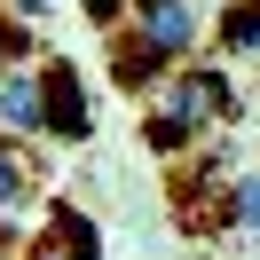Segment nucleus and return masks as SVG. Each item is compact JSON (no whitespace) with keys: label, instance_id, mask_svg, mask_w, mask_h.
Returning <instances> with one entry per match:
<instances>
[{"label":"nucleus","instance_id":"obj_4","mask_svg":"<svg viewBox=\"0 0 260 260\" xmlns=\"http://www.w3.org/2000/svg\"><path fill=\"white\" fill-rule=\"evenodd\" d=\"M40 79H48V134H63V142H87V126H95V118H87L79 63H71V55H48V71H40Z\"/></svg>","mask_w":260,"mask_h":260},{"label":"nucleus","instance_id":"obj_9","mask_svg":"<svg viewBox=\"0 0 260 260\" xmlns=\"http://www.w3.org/2000/svg\"><path fill=\"white\" fill-rule=\"evenodd\" d=\"M126 8H134V0H87V16H95V24H111V32L126 24Z\"/></svg>","mask_w":260,"mask_h":260},{"label":"nucleus","instance_id":"obj_11","mask_svg":"<svg viewBox=\"0 0 260 260\" xmlns=\"http://www.w3.org/2000/svg\"><path fill=\"white\" fill-rule=\"evenodd\" d=\"M8 55H24V40H16V32H0V63H8Z\"/></svg>","mask_w":260,"mask_h":260},{"label":"nucleus","instance_id":"obj_10","mask_svg":"<svg viewBox=\"0 0 260 260\" xmlns=\"http://www.w3.org/2000/svg\"><path fill=\"white\" fill-rule=\"evenodd\" d=\"M8 8H16V16H32V24H40V16H55V0H8Z\"/></svg>","mask_w":260,"mask_h":260},{"label":"nucleus","instance_id":"obj_6","mask_svg":"<svg viewBox=\"0 0 260 260\" xmlns=\"http://www.w3.org/2000/svg\"><path fill=\"white\" fill-rule=\"evenodd\" d=\"M32 189H40V174H32V158L16 150V134L0 126V221H16L24 205H32Z\"/></svg>","mask_w":260,"mask_h":260},{"label":"nucleus","instance_id":"obj_3","mask_svg":"<svg viewBox=\"0 0 260 260\" xmlns=\"http://www.w3.org/2000/svg\"><path fill=\"white\" fill-rule=\"evenodd\" d=\"M24 260H103V229L87 221L79 205H48V229L32 237Z\"/></svg>","mask_w":260,"mask_h":260},{"label":"nucleus","instance_id":"obj_5","mask_svg":"<svg viewBox=\"0 0 260 260\" xmlns=\"http://www.w3.org/2000/svg\"><path fill=\"white\" fill-rule=\"evenodd\" d=\"M0 126L8 134H48V79L40 71H0Z\"/></svg>","mask_w":260,"mask_h":260},{"label":"nucleus","instance_id":"obj_1","mask_svg":"<svg viewBox=\"0 0 260 260\" xmlns=\"http://www.w3.org/2000/svg\"><path fill=\"white\" fill-rule=\"evenodd\" d=\"M221 118H229V79L221 71H174L142 134H150V150H181L197 134H213Z\"/></svg>","mask_w":260,"mask_h":260},{"label":"nucleus","instance_id":"obj_7","mask_svg":"<svg viewBox=\"0 0 260 260\" xmlns=\"http://www.w3.org/2000/svg\"><path fill=\"white\" fill-rule=\"evenodd\" d=\"M221 48L229 55H260V0H237L221 16Z\"/></svg>","mask_w":260,"mask_h":260},{"label":"nucleus","instance_id":"obj_2","mask_svg":"<svg viewBox=\"0 0 260 260\" xmlns=\"http://www.w3.org/2000/svg\"><path fill=\"white\" fill-rule=\"evenodd\" d=\"M126 40L158 71H174L181 55L197 48V0H134V8H126Z\"/></svg>","mask_w":260,"mask_h":260},{"label":"nucleus","instance_id":"obj_8","mask_svg":"<svg viewBox=\"0 0 260 260\" xmlns=\"http://www.w3.org/2000/svg\"><path fill=\"white\" fill-rule=\"evenodd\" d=\"M229 229H260V174L229 181Z\"/></svg>","mask_w":260,"mask_h":260}]
</instances>
